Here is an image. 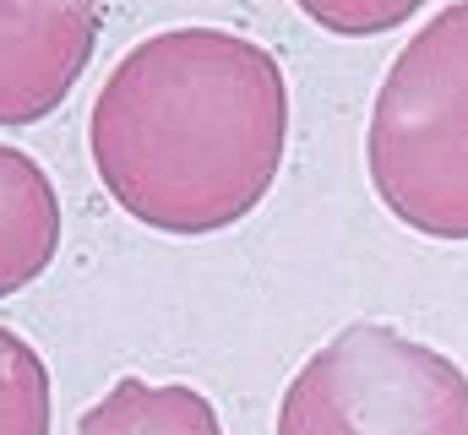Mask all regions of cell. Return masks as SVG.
Returning a JSON list of instances; mask_svg holds the SVG:
<instances>
[{
	"label": "cell",
	"mask_w": 468,
	"mask_h": 435,
	"mask_svg": "<svg viewBox=\"0 0 468 435\" xmlns=\"http://www.w3.org/2000/svg\"><path fill=\"white\" fill-rule=\"evenodd\" d=\"M316 27L327 33H344V38H376V33H392L403 27L425 0H294Z\"/></svg>",
	"instance_id": "obj_8"
},
{
	"label": "cell",
	"mask_w": 468,
	"mask_h": 435,
	"mask_svg": "<svg viewBox=\"0 0 468 435\" xmlns=\"http://www.w3.org/2000/svg\"><path fill=\"white\" fill-rule=\"evenodd\" d=\"M289 147V77L229 27L131 44L88 114V153L125 213L158 234H218L261 207Z\"/></svg>",
	"instance_id": "obj_1"
},
{
	"label": "cell",
	"mask_w": 468,
	"mask_h": 435,
	"mask_svg": "<svg viewBox=\"0 0 468 435\" xmlns=\"http://www.w3.org/2000/svg\"><path fill=\"white\" fill-rule=\"evenodd\" d=\"M60 250V196L44 164L0 142V300L49 272Z\"/></svg>",
	"instance_id": "obj_5"
},
{
	"label": "cell",
	"mask_w": 468,
	"mask_h": 435,
	"mask_svg": "<svg viewBox=\"0 0 468 435\" xmlns=\"http://www.w3.org/2000/svg\"><path fill=\"white\" fill-rule=\"evenodd\" d=\"M365 169L403 228L468 239V0L441 5L392 55L365 125Z\"/></svg>",
	"instance_id": "obj_2"
},
{
	"label": "cell",
	"mask_w": 468,
	"mask_h": 435,
	"mask_svg": "<svg viewBox=\"0 0 468 435\" xmlns=\"http://www.w3.org/2000/svg\"><path fill=\"white\" fill-rule=\"evenodd\" d=\"M104 27V0H0V125H38L71 99Z\"/></svg>",
	"instance_id": "obj_4"
},
{
	"label": "cell",
	"mask_w": 468,
	"mask_h": 435,
	"mask_svg": "<svg viewBox=\"0 0 468 435\" xmlns=\"http://www.w3.org/2000/svg\"><path fill=\"white\" fill-rule=\"evenodd\" d=\"M272 435H468V370L387 322H349L294 370Z\"/></svg>",
	"instance_id": "obj_3"
},
{
	"label": "cell",
	"mask_w": 468,
	"mask_h": 435,
	"mask_svg": "<svg viewBox=\"0 0 468 435\" xmlns=\"http://www.w3.org/2000/svg\"><path fill=\"white\" fill-rule=\"evenodd\" d=\"M0 435H49V365L11 326H0Z\"/></svg>",
	"instance_id": "obj_7"
},
{
	"label": "cell",
	"mask_w": 468,
	"mask_h": 435,
	"mask_svg": "<svg viewBox=\"0 0 468 435\" xmlns=\"http://www.w3.org/2000/svg\"><path fill=\"white\" fill-rule=\"evenodd\" d=\"M77 435H224V419L186 381L120 376L99 403L82 408Z\"/></svg>",
	"instance_id": "obj_6"
}]
</instances>
